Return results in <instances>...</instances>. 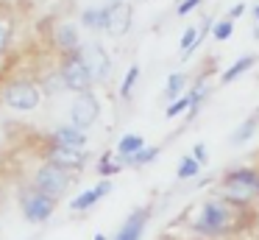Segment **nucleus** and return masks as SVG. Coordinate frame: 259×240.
I'll return each mask as SVG.
<instances>
[{
	"label": "nucleus",
	"instance_id": "obj_1",
	"mask_svg": "<svg viewBox=\"0 0 259 240\" xmlns=\"http://www.w3.org/2000/svg\"><path fill=\"white\" fill-rule=\"evenodd\" d=\"M253 218H256V212L251 210V204H234L223 195H214V198L203 201L192 215L190 234L198 240H223L245 232L253 223Z\"/></svg>",
	"mask_w": 259,
	"mask_h": 240
},
{
	"label": "nucleus",
	"instance_id": "obj_2",
	"mask_svg": "<svg viewBox=\"0 0 259 240\" xmlns=\"http://www.w3.org/2000/svg\"><path fill=\"white\" fill-rule=\"evenodd\" d=\"M218 195L234 204H253L259 195V167H229L218 182Z\"/></svg>",
	"mask_w": 259,
	"mask_h": 240
},
{
	"label": "nucleus",
	"instance_id": "obj_3",
	"mask_svg": "<svg viewBox=\"0 0 259 240\" xmlns=\"http://www.w3.org/2000/svg\"><path fill=\"white\" fill-rule=\"evenodd\" d=\"M0 100L3 106L17 115H31V112L39 109L42 104V89H39V81L36 78H28V76H17V78H9L0 89Z\"/></svg>",
	"mask_w": 259,
	"mask_h": 240
},
{
	"label": "nucleus",
	"instance_id": "obj_4",
	"mask_svg": "<svg viewBox=\"0 0 259 240\" xmlns=\"http://www.w3.org/2000/svg\"><path fill=\"white\" fill-rule=\"evenodd\" d=\"M73 176L75 173L64 170V167H56V165H51V162H39V165L34 167V173H31L28 184L34 190H39V193L62 201V195H67V190L73 187Z\"/></svg>",
	"mask_w": 259,
	"mask_h": 240
},
{
	"label": "nucleus",
	"instance_id": "obj_5",
	"mask_svg": "<svg viewBox=\"0 0 259 240\" xmlns=\"http://www.w3.org/2000/svg\"><path fill=\"white\" fill-rule=\"evenodd\" d=\"M17 204H20V212H23V218L28 223H48L53 218V212H56L59 201L45 195V193H39V190H34L31 184H25L17 195Z\"/></svg>",
	"mask_w": 259,
	"mask_h": 240
},
{
	"label": "nucleus",
	"instance_id": "obj_6",
	"mask_svg": "<svg viewBox=\"0 0 259 240\" xmlns=\"http://www.w3.org/2000/svg\"><path fill=\"white\" fill-rule=\"evenodd\" d=\"M59 73H62V81H64V89L73 95H81V92H92L95 87V78L92 73L87 70L84 59L78 53H67V56H59Z\"/></svg>",
	"mask_w": 259,
	"mask_h": 240
},
{
	"label": "nucleus",
	"instance_id": "obj_7",
	"mask_svg": "<svg viewBox=\"0 0 259 240\" xmlns=\"http://www.w3.org/2000/svg\"><path fill=\"white\" fill-rule=\"evenodd\" d=\"M42 162H51V165L56 167H64V170L70 173H78L87 167V162H90V151L87 148H70V145H56V143H48L42 145Z\"/></svg>",
	"mask_w": 259,
	"mask_h": 240
},
{
	"label": "nucleus",
	"instance_id": "obj_8",
	"mask_svg": "<svg viewBox=\"0 0 259 240\" xmlns=\"http://www.w3.org/2000/svg\"><path fill=\"white\" fill-rule=\"evenodd\" d=\"M78 56L84 59L87 70H90V73H92V78H95V84L109 81L114 61H112V56H109V50L103 48V45L98 42V39H90V42L81 45V48H78Z\"/></svg>",
	"mask_w": 259,
	"mask_h": 240
},
{
	"label": "nucleus",
	"instance_id": "obj_9",
	"mask_svg": "<svg viewBox=\"0 0 259 240\" xmlns=\"http://www.w3.org/2000/svg\"><path fill=\"white\" fill-rule=\"evenodd\" d=\"M101 98L95 95V89L92 92H81V95H75L73 98V104H70V123L73 126H78V128H92L98 123V117H101Z\"/></svg>",
	"mask_w": 259,
	"mask_h": 240
},
{
	"label": "nucleus",
	"instance_id": "obj_10",
	"mask_svg": "<svg viewBox=\"0 0 259 240\" xmlns=\"http://www.w3.org/2000/svg\"><path fill=\"white\" fill-rule=\"evenodd\" d=\"M51 45L59 56H67V53H78L81 42V33H78V25L70 20H59L51 31Z\"/></svg>",
	"mask_w": 259,
	"mask_h": 240
},
{
	"label": "nucleus",
	"instance_id": "obj_11",
	"mask_svg": "<svg viewBox=\"0 0 259 240\" xmlns=\"http://www.w3.org/2000/svg\"><path fill=\"white\" fill-rule=\"evenodd\" d=\"M151 207H137V210L128 212L120 229L114 232L112 240H142L145 237V229H148V221H151Z\"/></svg>",
	"mask_w": 259,
	"mask_h": 240
},
{
	"label": "nucleus",
	"instance_id": "obj_12",
	"mask_svg": "<svg viewBox=\"0 0 259 240\" xmlns=\"http://www.w3.org/2000/svg\"><path fill=\"white\" fill-rule=\"evenodd\" d=\"M109 6V22H106V33L112 39H123L131 31V22H134V9L131 3H106Z\"/></svg>",
	"mask_w": 259,
	"mask_h": 240
},
{
	"label": "nucleus",
	"instance_id": "obj_13",
	"mask_svg": "<svg viewBox=\"0 0 259 240\" xmlns=\"http://www.w3.org/2000/svg\"><path fill=\"white\" fill-rule=\"evenodd\" d=\"M112 187L114 184L109 182V179H101L95 187H90V190H84V193H78L75 198H70V212H90L98 201H103L112 193Z\"/></svg>",
	"mask_w": 259,
	"mask_h": 240
},
{
	"label": "nucleus",
	"instance_id": "obj_14",
	"mask_svg": "<svg viewBox=\"0 0 259 240\" xmlns=\"http://www.w3.org/2000/svg\"><path fill=\"white\" fill-rule=\"evenodd\" d=\"M48 143H56V145H70V148H87L90 137H87L84 128L73 126V123H62V126H53V131L48 134Z\"/></svg>",
	"mask_w": 259,
	"mask_h": 240
},
{
	"label": "nucleus",
	"instance_id": "obj_15",
	"mask_svg": "<svg viewBox=\"0 0 259 240\" xmlns=\"http://www.w3.org/2000/svg\"><path fill=\"white\" fill-rule=\"evenodd\" d=\"M106 22H109V6H90V9L81 11L78 25L87 28L90 33H106Z\"/></svg>",
	"mask_w": 259,
	"mask_h": 240
},
{
	"label": "nucleus",
	"instance_id": "obj_16",
	"mask_svg": "<svg viewBox=\"0 0 259 240\" xmlns=\"http://www.w3.org/2000/svg\"><path fill=\"white\" fill-rule=\"evenodd\" d=\"M14 28H17V20H14L12 9L0 6V61L6 59L14 45Z\"/></svg>",
	"mask_w": 259,
	"mask_h": 240
},
{
	"label": "nucleus",
	"instance_id": "obj_17",
	"mask_svg": "<svg viewBox=\"0 0 259 240\" xmlns=\"http://www.w3.org/2000/svg\"><path fill=\"white\" fill-rule=\"evenodd\" d=\"M145 148V137L142 134H134V131H128V134H123V137L117 140V148H114V156L120 159V165H123L128 156H134L137 151H142Z\"/></svg>",
	"mask_w": 259,
	"mask_h": 240
},
{
	"label": "nucleus",
	"instance_id": "obj_18",
	"mask_svg": "<svg viewBox=\"0 0 259 240\" xmlns=\"http://www.w3.org/2000/svg\"><path fill=\"white\" fill-rule=\"evenodd\" d=\"M256 128H259V112H256V115H248L245 120H242L240 126H237L234 131H231L229 143H231V145H245L248 140H251L253 134H256Z\"/></svg>",
	"mask_w": 259,
	"mask_h": 240
},
{
	"label": "nucleus",
	"instance_id": "obj_19",
	"mask_svg": "<svg viewBox=\"0 0 259 240\" xmlns=\"http://www.w3.org/2000/svg\"><path fill=\"white\" fill-rule=\"evenodd\" d=\"M39 89L45 98H56V95L67 92L64 89V81H62V73H59V67H53V70H48L45 76L39 78Z\"/></svg>",
	"mask_w": 259,
	"mask_h": 240
},
{
	"label": "nucleus",
	"instance_id": "obj_20",
	"mask_svg": "<svg viewBox=\"0 0 259 240\" xmlns=\"http://www.w3.org/2000/svg\"><path fill=\"white\" fill-rule=\"evenodd\" d=\"M253 64H256V56H253V53L240 56V59H237L234 64H231V67H226V70L220 73V84H231L234 78H240L242 73H248V70H251Z\"/></svg>",
	"mask_w": 259,
	"mask_h": 240
},
{
	"label": "nucleus",
	"instance_id": "obj_21",
	"mask_svg": "<svg viewBox=\"0 0 259 240\" xmlns=\"http://www.w3.org/2000/svg\"><path fill=\"white\" fill-rule=\"evenodd\" d=\"M187 84H190V76H187V73H173V76H167V84H164V98H167V104H173V100H179L181 95H184Z\"/></svg>",
	"mask_w": 259,
	"mask_h": 240
},
{
	"label": "nucleus",
	"instance_id": "obj_22",
	"mask_svg": "<svg viewBox=\"0 0 259 240\" xmlns=\"http://www.w3.org/2000/svg\"><path fill=\"white\" fill-rule=\"evenodd\" d=\"M159 154H162L159 145H145V148L137 151L134 156H128V159L123 162V167H145V165H151L153 159H159Z\"/></svg>",
	"mask_w": 259,
	"mask_h": 240
},
{
	"label": "nucleus",
	"instance_id": "obj_23",
	"mask_svg": "<svg viewBox=\"0 0 259 240\" xmlns=\"http://www.w3.org/2000/svg\"><path fill=\"white\" fill-rule=\"evenodd\" d=\"M120 170H123V165H120V159L114 156V151H106V154L98 159V173H101L103 179L114 176V173H120Z\"/></svg>",
	"mask_w": 259,
	"mask_h": 240
},
{
	"label": "nucleus",
	"instance_id": "obj_24",
	"mask_svg": "<svg viewBox=\"0 0 259 240\" xmlns=\"http://www.w3.org/2000/svg\"><path fill=\"white\" fill-rule=\"evenodd\" d=\"M201 48V42H198V28L195 25H190V28H184V33H181V42H179V50H181V56H190V53H195V50Z\"/></svg>",
	"mask_w": 259,
	"mask_h": 240
},
{
	"label": "nucleus",
	"instance_id": "obj_25",
	"mask_svg": "<svg viewBox=\"0 0 259 240\" xmlns=\"http://www.w3.org/2000/svg\"><path fill=\"white\" fill-rule=\"evenodd\" d=\"M198 173H201V165H198V162L192 159L190 154H187V156H181L179 170H176V179H179V182H187V179H195Z\"/></svg>",
	"mask_w": 259,
	"mask_h": 240
},
{
	"label": "nucleus",
	"instance_id": "obj_26",
	"mask_svg": "<svg viewBox=\"0 0 259 240\" xmlns=\"http://www.w3.org/2000/svg\"><path fill=\"white\" fill-rule=\"evenodd\" d=\"M137 78H140V64H131L123 76V84H120V98L123 100L131 98V92H134V87H137Z\"/></svg>",
	"mask_w": 259,
	"mask_h": 240
},
{
	"label": "nucleus",
	"instance_id": "obj_27",
	"mask_svg": "<svg viewBox=\"0 0 259 240\" xmlns=\"http://www.w3.org/2000/svg\"><path fill=\"white\" fill-rule=\"evenodd\" d=\"M231 33H234V22H231L229 17L214 20V25H212V39H214V42H226Z\"/></svg>",
	"mask_w": 259,
	"mask_h": 240
},
{
	"label": "nucleus",
	"instance_id": "obj_28",
	"mask_svg": "<svg viewBox=\"0 0 259 240\" xmlns=\"http://www.w3.org/2000/svg\"><path fill=\"white\" fill-rule=\"evenodd\" d=\"M184 112H190V95H187V92L181 95L179 100H173L167 109H164V117L170 120V117H179V115H184Z\"/></svg>",
	"mask_w": 259,
	"mask_h": 240
},
{
	"label": "nucleus",
	"instance_id": "obj_29",
	"mask_svg": "<svg viewBox=\"0 0 259 240\" xmlns=\"http://www.w3.org/2000/svg\"><path fill=\"white\" fill-rule=\"evenodd\" d=\"M190 156L203 167V165L209 162V151H206V145H203V143H195V145H192V151H190Z\"/></svg>",
	"mask_w": 259,
	"mask_h": 240
},
{
	"label": "nucleus",
	"instance_id": "obj_30",
	"mask_svg": "<svg viewBox=\"0 0 259 240\" xmlns=\"http://www.w3.org/2000/svg\"><path fill=\"white\" fill-rule=\"evenodd\" d=\"M201 3H203V0H181V3L176 6V14H179V17H187L190 11H195Z\"/></svg>",
	"mask_w": 259,
	"mask_h": 240
},
{
	"label": "nucleus",
	"instance_id": "obj_31",
	"mask_svg": "<svg viewBox=\"0 0 259 240\" xmlns=\"http://www.w3.org/2000/svg\"><path fill=\"white\" fill-rule=\"evenodd\" d=\"M245 11H248V9H245V3H237V6H231V9L226 11V17H229V20L234 22V20H240V17L245 14Z\"/></svg>",
	"mask_w": 259,
	"mask_h": 240
},
{
	"label": "nucleus",
	"instance_id": "obj_32",
	"mask_svg": "<svg viewBox=\"0 0 259 240\" xmlns=\"http://www.w3.org/2000/svg\"><path fill=\"white\" fill-rule=\"evenodd\" d=\"M251 14H253V20H256V25H259V3H256V6H253V9H251Z\"/></svg>",
	"mask_w": 259,
	"mask_h": 240
},
{
	"label": "nucleus",
	"instance_id": "obj_33",
	"mask_svg": "<svg viewBox=\"0 0 259 240\" xmlns=\"http://www.w3.org/2000/svg\"><path fill=\"white\" fill-rule=\"evenodd\" d=\"M162 240H198V237H162Z\"/></svg>",
	"mask_w": 259,
	"mask_h": 240
},
{
	"label": "nucleus",
	"instance_id": "obj_34",
	"mask_svg": "<svg viewBox=\"0 0 259 240\" xmlns=\"http://www.w3.org/2000/svg\"><path fill=\"white\" fill-rule=\"evenodd\" d=\"M92 240H109V237H106V234H101V232H98V234H95V237H92Z\"/></svg>",
	"mask_w": 259,
	"mask_h": 240
},
{
	"label": "nucleus",
	"instance_id": "obj_35",
	"mask_svg": "<svg viewBox=\"0 0 259 240\" xmlns=\"http://www.w3.org/2000/svg\"><path fill=\"white\" fill-rule=\"evenodd\" d=\"M253 39H259V25H253Z\"/></svg>",
	"mask_w": 259,
	"mask_h": 240
},
{
	"label": "nucleus",
	"instance_id": "obj_36",
	"mask_svg": "<svg viewBox=\"0 0 259 240\" xmlns=\"http://www.w3.org/2000/svg\"><path fill=\"white\" fill-rule=\"evenodd\" d=\"M106 3H123V0H106Z\"/></svg>",
	"mask_w": 259,
	"mask_h": 240
},
{
	"label": "nucleus",
	"instance_id": "obj_37",
	"mask_svg": "<svg viewBox=\"0 0 259 240\" xmlns=\"http://www.w3.org/2000/svg\"><path fill=\"white\" fill-rule=\"evenodd\" d=\"M256 201H259V195H256Z\"/></svg>",
	"mask_w": 259,
	"mask_h": 240
}]
</instances>
